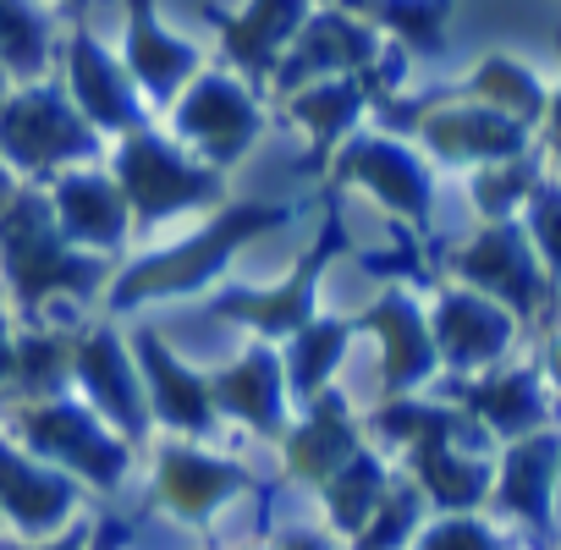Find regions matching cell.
Masks as SVG:
<instances>
[{
	"instance_id": "74e56055",
	"label": "cell",
	"mask_w": 561,
	"mask_h": 550,
	"mask_svg": "<svg viewBox=\"0 0 561 550\" xmlns=\"http://www.w3.org/2000/svg\"><path fill=\"white\" fill-rule=\"evenodd\" d=\"M539 133H545V154H556V160H561V83L550 89V116H545V127H539Z\"/></svg>"
},
{
	"instance_id": "4316f807",
	"label": "cell",
	"mask_w": 561,
	"mask_h": 550,
	"mask_svg": "<svg viewBox=\"0 0 561 550\" xmlns=\"http://www.w3.org/2000/svg\"><path fill=\"white\" fill-rule=\"evenodd\" d=\"M457 94L473 100V105H490V111H501V116H512V122H523L528 133H539L545 116H550V83H545L528 61H517L512 50H484V56L462 72Z\"/></svg>"
},
{
	"instance_id": "f6af8a7d",
	"label": "cell",
	"mask_w": 561,
	"mask_h": 550,
	"mask_svg": "<svg viewBox=\"0 0 561 550\" xmlns=\"http://www.w3.org/2000/svg\"><path fill=\"white\" fill-rule=\"evenodd\" d=\"M0 534H7V528H0Z\"/></svg>"
},
{
	"instance_id": "44dd1931",
	"label": "cell",
	"mask_w": 561,
	"mask_h": 550,
	"mask_svg": "<svg viewBox=\"0 0 561 550\" xmlns=\"http://www.w3.org/2000/svg\"><path fill=\"white\" fill-rule=\"evenodd\" d=\"M133 353H138V369H144V397H149L154 424H165L182 440H209L220 429V413H215V397H209V375L198 364H187L154 325H144L133 336Z\"/></svg>"
},
{
	"instance_id": "30bf717a",
	"label": "cell",
	"mask_w": 561,
	"mask_h": 550,
	"mask_svg": "<svg viewBox=\"0 0 561 550\" xmlns=\"http://www.w3.org/2000/svg\"><path fill=\"white\" fill-rule=\"evenodd\" d=\"M336 253H342V215L331 209L325 226H320V237H314V248L287 270V282H280V287H231V293H215L209 298V320L242 325V331H253V342L280 347L293 331H304L314 320V298L325 287V270H331Z\"/></svg>"
},
{
	"instance_id": "5bb4252c",
	"label": "cell",
	"mask_w": 561,
	"mask_h": 550,
	"mask_svg": "<svg viewBox=\"0 0 561 550\" xmlns=\"http://www.w3.org/2000/svg\"><path fill=\"white\" fill-rule=\"evenodd\" d=\"M56 56H61V89H67V100L83 111V122L100 138H122V133H133V127H144L154 116L149 100L138 94L133 72L122 67V56L100 34H89L83 23H72V34L61 39Z\"/></svg>"
},
{
	"instance_id": "f35d334b",
	"label": "cell",
	"mask_w": 561,
	"mask_h": 550,
	"mask_svg": "<svg viewBox=\"0 0 561 550\" xmlns=\"http://www.w3.org/2000/svg\"><path fill=\"white\" fill-rule=\"evenodd\" d=\"M89 550H116V534H94V545Z\"/></svg>"
},
{
	"instance_id": "f546056e",
	"label": "cell",
	"mask_w": 561,
	"mask_h": 550,
	"mask_svg": "<svg viewBox=\"0 0 561 550\" xmlns=\"http://www.w3.org/2000/svg\"><path fill=\"white\" fill-rule=\"evenodd\" d=\"M336 7L364 18L375 34H386L408 56H435L451 23V0H336Z\"/></svg>"
},
{
	"instance_id": "ab89813d",
	"label": "cell",
	"mask_w": 561,
	"mask_h": 550,
	"mask_svg": "<svg viewBox=\"0 0 561 550\" xmlns=\"http://www.w3.org/2000/svg\"><path fill=\"white\" fill-rule=\"evenodd\" d=\"M45 7H61V12H72V7H78V0H45Z\"/></svg>"
},
{
	"instance_id": "52a82bcc",
	"label": "cell",
	"mask_w": 561,
	"mask_h": 550,
	"mask_svg": "<svg viewBox=\"0 0 561 550\" xmlns=\"http://www.w3.org/2000/svg\"><path fill=\"white\" fill-rule=\"evenodd\" d=\"M160 127H165L176 144H187L204 165L231 171V165H242V160L253 154V144H259V133H264V100H259V89H248L237 72L204 67V72L176 94V105L160 116Z\"/></svg>"
},
{
	"instance_id": "8fae6325",
	"label": "cell",
	"mask_w": 561,
	"mask_h": 550,
	"mask_svg": "<svg viewBox=\"0 0 561 550\" xmlns=\"http://www.w3.org/2000/svg\"><path fill=\"white\" fill-rule=\"evenodd\" d=\"M72 391L122 435V440H144L154 413H149V397H144V369H138V353L133 342L100 320V325H78L72 336Z\"/></svg>"
},
{
	"instance_id": "e0dca14e",
	"label": "cell",
	"mask_w": 561,
	"mask_h": 550,
	"mask_svg": "<svg viewBox=\"0 0 561 550\" xmlns=\"http://www.w3.org/2000/svg\"><path fill=\"white\" fill-rule=\"evenodd\" d=\"M386 45L391 39L375 34L364 18H353L342 7H314V18L293 39V50L280 56V72L270 83V100H287L293 89H309V83H325V78H364L380 61Z\"/></svg>"
},
{
	"instance_id": "603a6c76",
	"label": "cell",
	"mask_w": 561,
	"mask_h": 550,
	"mask_svg": "<svg viewBox=\"0 0 561 550\" xmlns=\"http://www.w3.org/2000/svg\"><path fill=\"white\" fill-rule=\"evenodd\" d=\"M556 484H561V429H539L523 440H506L495 451V479H490V512L517 523V528H550L556 523Z\"/></svg>"
},
{
	"instance_id": "ee69618b",
	"label": "cell",
	"mask_w": 561,
	"mask_h": 550,
	"mask_svg": "<svg viewBox=\"0 0 561 550\" xmlns=\"http://www.w3.org/2000/svg\"><path fill=\"white\" fill-rule=\"evenodd\" d=\"M550 160H556V154H550ZM556 165H561V160H556Z\"/></svg>"
},
{
	"instance_id": "6da1fadb",
	"label": "cell",
	"mask_w": 561,
	"mask_h": 550,
	"mask_svg": "<svg viewBox=\"0 0 561 550\" xmlns=\"http://www.w3.org/2000/svg\"><path fill=\"white\" fill-rule=\"evenodd\" d=\"M111 270L100 253H83L61 237L45 187H23L0 209V293L23 320H45L61 298L105 303Z\"/></svg>"
},
{
	"instance_id": "5b68a950",
	"label": "cell",
	"mask_w": 561,
	"mask_h": 550,
	"mask_svg": "<svg viewBox=\"0 0 561 550\" xmlns=\"http://www.w3.org/2000/svg\"><path fill=\"white\" fill-rule=\"evenodd\" d=\"M12 440H23L34 457L56 462L78 484L116 490L133 468V440H122L78 391H56L39 402H12V413L0 419Z\"/></svg>"
},
{
	"instance_id": "4fadbf2b",
	"label": "cell",
	"mask_w": 561,
	"mask_h": 550,
	"mask_svg": "<svg viewBox=\"0 0 561 550\" xmlns=\"http://www.w3.org/2000/svg\"><path fill=\"white\" fill-rule=\"evenodd\" d=\"M78 523H83L78 479L0 429V528L12 539H56Z\"/></svg>"
},
{
	"instance_id": "ba28073f",
	"label": "cell",
	"mask_w": 561,
	"mask_h": 550,
	"mask_svg": "<svg viewBox=\"0 0 561 550\" xmlns=\"http://www.w3.org/2000/svg\"><path fill=\"white\" fill-rule=\"evenodd\" d=\"M446 270H451V282H462V287L495 298L501 309H512L523 325L539 320L556 303V282L539 264L523 220H479L462 242L446 248Z\"/></svg>"
},
{
	"instance_id": "3957f363",
	"label": "cell",
	"mask_w": 561,
	"mask_h": 550,
	"mask_svg": "<svg viewBox=\"0 0 561 550\" xmlns=\"http://www.w3.org/2000/svg\"><path fill=\"white\" fill-rule=\"evenodd\" d=\"M105 171L116 176L122 198H127V215H133V237H154L160 226L171 220H187V215H209L220 204V182L226 171L204 165L187 144H176L165 127L144 122L122 138H111V154H105Z\"/></svg>"
},
{
	"instance_id": "d4e9b609",
	"label": "cell",
	"mask_w": 561,
	"mask_h": 550,
	"mask_svg": "<svg viewBox=\"0 0 561 550\" xmlns=\"http://www.w3.org/2000/svg\"><path fill=\"white\" fill-rule=\"evenodd\" d=\"M358 446H364V419H358L353 402L331 386V391H320L314 402H304L298 419L287 424V435H280V462H287V473H293L304 490H320Z\"/></svg>"
},
{
	"instance_id": "7a4b0ae2",
	"label": "cell",
	"mask_w": 561,
	"mask_h": 550,
	"mask_svg": "<svg viewBox=\"0 0 561 550\" xmlns=\"http://www.w3.org/2000/svg\"><path fill=\"white\" fill-rule=\"evenodd\" d=\"M293 220V204H226L215 209L193 237L182 242H160L149 253H138L133 264H122L105 287V320L127 314V309H144V303H165V298H193L204 293L215 275L231 270V259L264 237V231H280Z\"/></svg>"
},
{
	"instance_id": "b9f144b4",
	"label": "cell",
	"mask_w": 561,
	"mask_h": 550,
	"mask_svg": "<svg viewBox=\"0 0 561 550\" xmlns=\"http://www.w3.org/2000/svg\"><path fill=\"white\" fill-rule=\"evenodd\" d=\"M556 517H561V484H556Z\"/></svg>"
},
{
	"instance_id": "ac0fdd59",
	"label": "cell",
	"mask_w": 561,
	"mask_h": 550,
	"mask_svg": "<svg viewBox=\"0 0 561 550\" xmlns=\"http://www.w3.org/2000/svg\"><path fill=\"white\" fill-rule=\"evenodd\" d=\"M309 18L314 0H242L237 12H209V28L220 39V67L264 94Z\"/></svg>"
},
{
	"instance_id": "9a60e30c",
	"label": "cell",
	"mask_w": 561,
	"mask_h": 550,
	"mask_svg": "<svg viewBox=\"0 0 561 550\" xmlns=\"http://www.w3.org/2000/svg\"><path fill=\"white\" fill-rule=\"evenodd\" d=\"M248 490V468L204 440L171 435L154 451L149 468V506L165 512L171 523H209L220 506H231Z\"/></svg>"
},
{
	"instance_id": "9c48e42d",
	"label": "cell",
	"mask_w": 561,
	"mask_h": 550,
	"mask_svg": "<svg viewBox=\"0 0 561 550\" xmlns=\"http://www.w3.org/2000/svg\"><path fill=\"white\" fill-rule=\"evenodd\" d=\"M391 127H408V138L435 160V165H490V160H512V154H528L539 149L534 133L490 105H473L462 94H435L424 100L419 111H402V105H375Z\"/></svg>"
},
{
	"instance_id": "d590c367",
	"label": "cell",
	"mask_w": 561,
	"mask_h": 550,
	"mask_svg": "<svg viewBox=\"0 0 561 550\" xmlns=\"http://www.w3.org/2000/svg\"><path fill=\"white\" fill-rule=\"evenodd\" d=\"M534 364H539L545 386H550V391H556V402H561V325H556V331H545V342H539Z\"/></svg>"
},
{
	"instance_id": "60d3db41",
	"label": "cell",
	"mask_w": 561,
	"mask_h": 550,
	"mask_svg": "<svg viewBox=\"0 0 561 550\" xmlns=\"http://www.w3.org/2000/svg\"><path fill=\"white\" fill-rule=\"evenodd\" d=\"M7 94H12V78H7V72H0V100H7Z\"/></svg>"
},
{
	"instance_id": "cb8c5ba5",
	"label": "cell",
	"mask_w": 561,
	"mask_h": 550,
	"mask_svg": "<svg viewBox=\"0 0 561 550\" xmlns=\"http://www.w3.org/2000/svg\"><path fill=\"white\" fill-rule=\"evenodd\" d=\"M45 198H50V215H56V226H61V237H67L72 248L111 259V253H122V248L133 242L127 198H122L116 176H111L100 160H94V165H78V171H61V176L45 187Z\"/></svg>"
},
{
	"instance_id": "8992f818",
	"label": "cell",
	"mask_w": 561,
	"mask_h": 550,
	"mask_svg": "<svg viewBox=\"0 0 561 550\" xmlns=\"http://www.w3.org/2000/svg\"><path fill=\"white\" fill-rule=\"evenodd\" d=\"M320 176H331L347 193H364L408 231H430L435 220V160L402 133L369 127V133L342 138V149L325 160Z\"/></svg>"
},
{
	"instance_id": "2e32d148",
	"label": "cell",
	"mask_w": 561,
	"mask_h": 550,
	"mask_svg": "<svg viewBox=\"0 0 561 550\" xmlns=\"http://www.w3.org/2000/svg\"><path fill=\"white\" fill-rule=\"evenodd\" d=\"M358 336H375V347H380V397H419L440 380L430 303L413 287H386L358 314Z\"/></svg>"
},
{
	"instance_id": "d6986e66",
	"label": "cell",
	"mask_w": 561,
	"mask_h": 550,
	"mask_svg": "<svg viewBox=\"0 0 561 550\" xmlns=\"http://www.w3.org/2000/svg\"><path fill=\"white\" fill-rule=\"evenodd\" d=\"M116 56L133 72V83L149 100V111H160V116L209 67V56L193 39H182L176 28H165L154 0H122V45H116Z\"/></svg>"
},
{
	"instance_id": "277c9868",
	"label": "cell",
	"mask_w": 561,
	"mask_h": 550,
	"mask_svg": "<svg viewBox=\"0 0 561 550\" xmlns=\"http://www.w3.org/2000/svg\"><path fill=\"white\" fill-rule=\"evenodd\" d=\"M0 160L28 187H50L61 171L100 160V133L83 122L61 83H12V94L0 100Z\"/></svg>"
},
{
	"instance_id": "7bdbcfd3",
	"label": "cell",
	"mask_w": 561,
	"mask_h": 550,
	"mask_svg": "<svg viewBox=\"0 0 561 550\" xmlns=\"http://www.w3.org/2000/svg\"><path fill=\"white\" fill-rule=\"evenodd\" d=\"M314 7H336V0H314Z\"/></svg>"
},
{
	"instance_id": "4dcf8cb0",
	"label": "cell",
	"mask_w": 561,
	"mask_h": 550,
	"mask_svg": "<svg viewBox=\"0 0 561 550\" xmlns=\"http://www.w3.org/2000/svg\"><path fill=\"white\" fill-rule=\"evenodd\" d=\"M545 171H550V154L545 149L473 165L468 171V204H473V215L479 220H523V209H528L534 187L545 182Z\"/></svg>"
},
{
	"instance_id": "8d00e7d4",
	"label": "cell",
	"mask_w": 561,
	"mask_h": 550,
	"mask_svg": "<svg viewBox=\"0 0 561 550\" xmlns=\"http://www.w3.org/2000/svg\"><path fill=\"white\" fill-rule=\"evenodd\" d=\"M270 550H336V534H331V528H314V534L298 528V534H280Z\"/></svg>"
},
{
	"instance_id": "e575fe53",
	"label": "cell",
	"mask_w": 561,
	"mask_h": 550,
	"mask_svg": "<svg viewBox=\"0 0 561 550\" xmlns=\"http://www.w3.org/2000/svg\"><path fill=\"white\" fill-rule=\"evenodd\" d=\"M89 545H94L89 523H78V528H67L56 539H12V534H0V550H89Z\"/></svg>"
},
{
	"instance_id": "7c38bea8",
	"label": "cell",
	"mask_w": 561,
	"mask_h": 550,
	"mask_svg": "<svg viewBox=\"0 0 561 550\" xmlns=\"http://www.w3.org/2000/svg\"><path fill=\"white\" fill-rule=\"evenodd\" d=\"M430 336L440 353V375L468 380V375H484L517 353L523 320L512 309H501L495 298H484L462 282H446L430 298Z\"/></svg>"
},
{
	"instance_id": "d6a6232c",
	"label": "cell",
	"mask_w": 561,
	"mask_h": 550,
	"mask_svg": "<svg viewBox=\"0 0 561 550\" xmlns=\"http://www.w3.org/2000/svg\"><path fill=\"white\" fill-rule=\"evenodd\" d=\"M523 231L539 253V264L550 270V282L561 287V176L545 171V182L534 187L528 209H523Z\"/></svg>"
},
{
	"instance_id": "ffe728a7",
	"label": "cell",
	"mask_w": 561,
	"mask_h": 550,
	"mask_svg": "<svg viewBox=\"0 0 561 550\" xmlns=\"http://www.w3.org/2000/svg\"><path fill=\"white\" fill-rule=\"evenodd\" d=\"M457 408H462L495 446H506V440H523V435L550 429L561 402H556V391L545 386L539 364L506 358V364H495V369H484V375L457 380Z\"/></svg>"
},
{
	"instance_id": "7402d4cb",
	"label": "cell",
	"mask_w": 561,
	"mask_h": 550,
	"mask_svg": "<svg viewBox=\"0 0 561 550\" xmlns=\"http://www.w3.org/2000/svg\"><path fill=\"white\" fill-rule=\"evenodd\" d=\"M209 397L220 424H248L253 435H287L293 424V391H287V364H280V347L270 342H248L231 364L209 369Z\"/></svg>"
},
{
	"instance_id": "836d02e7",
	"label": "cell",
	"mask_w": 561,
	"mask_h": 550,
	"mask_svg": "<svg viewBox=\"0 0 561 550\" xmlns=\"http://www.w3.org/2000/svg\"><path fill=\"white\" fill-rule=\"evenodd\" d=\"M12 375H18V309L0 293V397L12 391Z\"/></svg>"
},
{
	"instance_id": "83f0119b",
	"label": "cell",
	"mask_w": 561,
	"mask_h": 550,
	"mask_svg": "<svg viewBox=\"0 0 561 550\" xmlns=\"http://www.w3.org/2000/svg\"><path fill=\"white\" fill-rule=\"evenodd\" d=\"M353 342H358V314H353V320L314 314L304 331H293L287 342H280V364H287V391H293L298 408L336 386V375H342Z\"/></svg>"
},
{
	"instance_id": "f1b7e54d",
	"label": "cell",
	"mask_w": 561,
	"mask_h": 550,
	"mask_svg": "<svg viewBox=\"0 0 561 550\" xmlns=\"http://www.w3.org/2000/svg\"><path fill=\"white\" fill-rule=\"evenodd\" d=\"M56 23L45 0H0V72L12 83H39L56 67Z\"/></svg>"
},
{
	"instance_id": "484cf974",
	"label": "cell",
	"mask_w": 561,
	"mask_h": 550,
	"mask_svg": "<svg viewBox=\"0 0 561 550\" xmlns=\"http://www.w3.org/2000/svg\"><path fill=\"white\" fill-rule=\"evenodd\" d=\"M369 111H375V94H369L364 78H325V83L293 89L280 100V116L314 144V171H325V160L342 149V138L358 133V122Z\"/></svg>"
},
{
	"instance_id": "1f68e13d",
	"label": "cell",
	"mask_w": 561,
	"mask_h": 550,
	"mask_svg": "<svg viewBox=\"0 0 561 550\" xmlns=\"http://www.w3.org/2000/svg\"><path fill=\"white\" fill-rule=\"evenodd\" d=\"M408 550H512V539L484 512H430Z\"/></svg>"
}]
</instances>
